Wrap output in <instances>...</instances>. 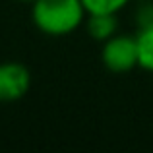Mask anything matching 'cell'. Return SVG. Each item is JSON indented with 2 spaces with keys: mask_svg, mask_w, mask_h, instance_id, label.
Segmentation results:
<instances>
[{
  "mask_svg": "<svg viewBox=\"0 0 153 153\" xmlns=\"http://www.w3.org/2000/svg\"><path fill=\"white\" fill-rule=\"evenodd\" d=\"M140 2H143V0H140Z\"/></svg>",
  "mask_w": 153,
  "mask_h": 153,
  "instance_id": "cell-9",
  "label": "cell"
},
{
  "mask_svg": "<svg viewBox=\"0 0 153 153\" xmlns=\"http://www.w3.org/2000/svg\"><path fill=\"white\" fill-rule=\"evenodd\" d=\"M136 25H138V29L153 25V2H149V0L142 2V6L136 12Z\"/></svg>",
  "mask_w": 153,
  "mask_h": 153,
  "instance_id": "cell-7",
  "label": "cell"
},
{
  "mask_svg": "<svg viewBox=\"0 0 153 153\" xmlns=\"http://www.w3.org/2000/svg\"><path fill=\"white\" fill-rule=\"evenodd\" d=\"M136 45H138V66L146 72H153V25L138 29Z\"/></svg>",
  "mask_w": 153,
  "mask_h": 153,
  "instance_id": "cell-5",
  "label": "cell"
},
{
  "mask_svg": "<svg viewBox=\"0 0 153 153\" xmlns=\"http://www.w3.org/2000/svg\"><path fill=\"white\" fill-rule=\"evenodd\" d=\"M116 14H87L85 18V29L91 39L95 41H107L112 35H116Z\"/></svg>",
  "mask_w": 153,
  "mask_h": 153,
  "instance_id": "cell-4",
  "label": "cell"
},
{
  "mask_svg": "<svg viewBox=\"0 0 153 153\" xmlns=\"http://www.w3.org/2000/svg\"><path fill=\"white\" fill-rule=\"evenodd\" d=\"M19 2H27V4H31V2H33V0H19Z\"/></svg>",
  "mask_w": 153,
  "mask_h": 153,
  "instance_id": "cell-8",
  "label": "cell"
},
{
  "mask_svg": "<svg viewBox=\"0 0 153 153\" xmlns=\"http://www.w3.org/2000/svg\"><path fill=\"white\" fill-rule=\"evenodd\" d=\"M130 0H82L87 14H118Z\"/></svg>",
  "mask_w": 153,
  "mask_h": 153,
  "instance_id": "cell-6",
  "label": "cell"
},
{
  "mask_svg": "<svg viewBox=\"0 0 153 153\" xmlns=\"http://www.w3.org/2000/svg\"><path fill=\"white\" fill-rule=\"evenodd\" d=\"M87 18L82 0H33L31 19L41 33L49 37H66L79 29Z\"/></svg>",
  "mask_w": 153,
  "mask_h": 153,
  "instance_id": "cell-1",
  "label": "cell"
},
{
  "mask_svg": "<svg viewBox=\"0 0 153 153\" xmlns=\"http://www.w3.org/2000/svg\"><path fill=\"white\" fill-rule=\"evenodd\" d=\"M31 87V72L22 62H0V103H14L25 97Z\"/></svg>",
  "mask_w": 153,
  "mask_h": 153,
  "instance_id": "cell-3",
  "label": "cell"
},
{
  "mask_svg": "<svg viewBox=\"0 0 153 153\" xmlns=\"http://www.w3.org/2000/svg\"><path fill=\"white\" fill-rule=\"evenodd\" d=\"M101 62L112 74H126L138 66V45L136 35H112L103 41Z\"/></svg>",
  "mask_w": 153,
  "mask_h": 153,
  "instance_id": "cell-2",
  "label": "cell"
}]
</instances>
